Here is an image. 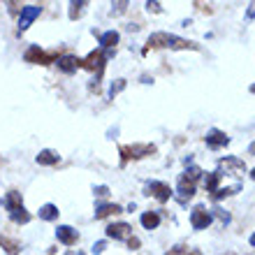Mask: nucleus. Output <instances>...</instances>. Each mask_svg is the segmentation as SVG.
I'll return each mask as SVG.
<instances>
[{"instance_id": "1a4fd4ad", "label": "nucleus", "mask_w": 255, "mask_h": 255, "mask_svg": "<svg viewBox=\"0 0 255 255\" xmlns=\"http://www.w3.org/2000/svg\"><path fill=\"white\" fill-rule=\"evenodd\" d=\"M107 237L109 239H130L132 237V228L128 223H112L107 228Z\"/></svg>"}, {"instance_id": "a211bd4d", "label": "nucleus", "mask_w": 255, "mask_h": 255, "mask_svg": "<svg viewBox=\"0 0 255 255\" xmlns=\"http://www.w3.org/2000/svg\"><path fill=\"white\" fill-rule=\"evenodd\" d=\"M0 246L5 249L7 255H19L21 253V246L14 242V239H9V237H2V235H0Z\"/></svg>"}, {"instance_id": "393cba45", "label": "nucleus", "mask_w": 255, "mask_h": 255, "mask_svg": "<svg viewBox=\"0 0 255 255\" xmlns=\"http://www.w3.org/2000/svg\"><path fill=\"white\" fill-rule=\"evenodd\" d=\"M9 216H12V221H14V223H19V225H26V223L30 221V214H28V211H26L23 207L16 209V211H12Z\"/></svg>"}, {"instance_id": "ddd939ff", "label": "nucleus", "mask_w": 255, "mask_h": 255, "mask_svg": "<svg viewBox=\"0 0 255 255\" xmlns=\"http://www.w3.org/2000/svg\"><path fill=\"white\" fill-rule=\"evenodd\" d=\"M56 63H58V67H61V70H63L65 74H72L74 70H77V67L81 65L79 58H77V56H70V54H67V56H61V58H58Z\"/></svg>"}, {"instance_id": "6ab92c4d", "label": "nucleus", "mask_w": 255, "mask_h": 255, "mask_svg": "<svg viewBox=\"0 0 255 255\" xmlns=\"http://www.w3.org/2000/svg\"><path fill=\"white\" fill-rule=\"evenodd\" d=\"M100 44L105 49H114L119 44V33L116 30H109V33H102L100 35Z\"/></svg>"}, {"instance_id": "f03ea898", "label": "nucleus", "mask_w": 255, "mask_h": 255, "mask_svg": "<svg viewBox=\"0 0 255 255\" xmlns=\"http://www.w3.org/2000/svg\"><path fill=\"white\" fill-rule=\"evenodd\" d=\"M121 162L126 165L128 160H141V158H148L153 155L158 148L155 144H128V146H121Z\"/></svg>"}, {"instance_id": "dca6fc26", "label": "nucleus", "mask_w": 255, "mask_h": 255, "mask_svg": "<svg viewBox=\"0 0 255 255\" xmlns=\"http://www.w3.org/2000/svg\"><path fill=\"white\" fill-rule=\"evenodd\" d=\"M5 207H7V211H9V214L23 207V197H21V193H16V190H9V193L5 195Z\"/></svg>"}, {"instance_id": "6e6552de", "label": "nucleus", "mask_w": 255, "mask_h": 255, "mask_svg": "<svg viewBox=\"0 0 255 255\" xmlns=\"http://www.w3.org/2000/svg\"><path fill=\"white\" fill-rule=\"evenodd\" d=\"M42 14V7L40 5H26V7H21V14H19V30L23 33L30 23H33L37 16Z\"/></svg>"}, {"instance_id": "e433bc0d", "label": "nucleus", "mask_w": 255, "mask_h": 255, "mask_svg": "<svg viewBox=\"0 0 255 255\" xmlns=\"http://www.w3.org/2000/svg\"><path fill=\"white\" fill-rule=\"evenodd\" d=\"M225 255H237V253H225Z\"/></svg>"}, {"instance_id": "2f4dec72", "label": "nucleus", "mask_w": 255, "mask_h": 255, "mask_svg": "<svg viewBox=\"0 0 255 255\" xmlns=\"http://www.w3.org/2000/svg\"><path fill=\"white\" fill-rule=\"evenodd\" d=\"M105 246H107L105 242H98V244L93 246V253H102V251H105Z\"/></svg>"}, {"instance_id": "412c9836", "label": "nucleus", "mask_w": 255, "mask_h": 255, "mask_svg": "<svg viewBox=\"0 0 255 255\" xmlns=\"http://www.w3.org/2000/svg\"><path fill=\"white\" fill-rule=\"evenodd\" d=\"M58 214H61V211H58V207H56V204H44V207L40 209V218H42V221H56V218H58Z\"/></svg>"}, {"instance_id": "7c9ffc66", "label": "nucleus", "mask_w": 255, "mask_h": 255, "mask_svg": "<svg viewBox=\"0 0 255 255\" xmlns=\"http://www.w3.org/2000/svg\"><path fill=\"white\" fill-rule=\"evenodd\" d=\"M112 7H116V9H112V12H116V14H121V12H126V7H128V2H116V5H112Z\"/></svg>"}, {"instance_id": "aec40b11", "label": "nucleus", "mask_w": 255, "mask_h": 255, "mask_svg": "<svg viewBox=\"0 0 255 255\" xmlns=\"http://www.w3.org/2000/svg\"><path fill=\"white\" fill-rule=\"evenodd\" d=\"M167 255H202L200 249H193V246H186V244H179L174 249H169Z\"/></svg>"}, {"instance_id": "cd10ccee", "label": "nucleus", "mask_w": 255, "mask_h": 255, "mask_svg": "<svg viewBox=\"0 0 255 255\" xmlns=\"http://www.w3.org/2000/svg\"><path fill=\"white\" fill-rule=\"evenodd\" d=\"M93 193L98 195V197H107V195H109V188H107V186H98Z\"/></svg>"}, {"instance_id": "f3484780", "label": "nucleus", "mask_w": 255, "mask_h": 255, "mask_svg": "<svg viewBox=\"0 0 255 255\" xmlns=\"http://www.w3.org/2000/svg\"><path fill=\"white\" fill-rule=\"evenodd\" d=\"M141 225L146 230H155L160 225V214H158V211H144V214H141Z\"/></svg>"}, {"instance_id": "5701e85b", "label": "nucleus", "mask_w": 255, "mask_h": 255, "mask_svg": "<svg viewBox=\"0 0 255 255\" xmlns=\"http://www.w3.org/2000/svg\"><path fill=\"white\" fill-rule=\"evenodd\" d=\"M242 190V186L239 183H235V186H230V188H218L216 193H211V197L214 200H223V197H230V195H237Z\"/></svg>"}, {"instance_id": "c9c22d12", "label": "nucleus", "mask_w": 255, "mask_h": 255, "mask_svg": "<svg viewBox=\"0 0 255 255\" xmlns=\"http://www.w3.org/2000/svg\"><path fill=\"white\" fill-rule=\"evenodd\" d=\"M251 93H255V84H253V86H251Z\"/></svg>"}, {"instance_id": "9b49d317", "label": "nucleus", "mask_w": 255, "mask_h": 255, "mask_svg": "<svg viewBox=\"0 0 255 255\" xmlns=\"http://www.w3.org/2000/svg\"><path fill=\"white\" fill-rule=\"evenodd\" d=\"M176 190H179V197H181V202L190 200L195 195V181L193 179H188L186 174L179 176V183H176Z\"/></svg>"}, {"instance_id": "39448f33", "label": "nucleus", "mask_w": 255, "mask_h": 255, "mask_svg": "<svg viewBox=\"0 0 255 255\" xmlns=\"http://www.w3.org/2000/svg\"><path fill=\"white\" fill-rule=\"evenodd\" d=\"M211 211H209L204 204H197V207H193V211H190V225H193V230H207L209 223H211Z\"/></svg>"}, {"instance_id": "2eb2a0df", "label": "nucleus", "mask_w": 255, "mask_h": 255, "mask_svg": "<svg viewBox=\"0 0 255 255\" xmlns=\"http://www.w3.org/2000/svg\"><path fill=\"white\" fill-rule=\"evenodd\" d=\"M116 214H123L121 204H102V207L95 209V218H98V221L107 218V216H116Z\"/></svg>"}, {"instance_id": "9d476101", "label": "nucleus", "mask_w": 255, "mask_h": 255, "mask_svg": "<svg viewBox=\"0 0 255 255\" xmlns=\"http://www.w3.org/2000/svg\"><path fill=\"white\" fill-rule=\"evenodd\" d=\"M56 237H58V242L65 244V246H74V244L79 242L77 230H72L70 225H58V230H56Z\"/></svg>"}, {"instance_id": "0eeeda50", "label": "nucleus", "mask_w": 255, "mask_h": 255, "mask_svg": "<svg viewBox=\"0 0 255 255\" xmlns=\"http://www.w3.org/2000/svg\"><path fill=\"white\" fill-rule=\"evenodd\" d=\"M146 195L155 197L158 202H167L174 193H172V188H169L167 183H162V181H148L146 183Z\"/></svg>"}, {"instance_id": "b1692460", "label": "nucleus", "mask_w": 255, "mask_h": 255, "mask_svg": "<svg viewBox=\"0 0 255 255\" xmlns=\"http://www.w3.org/2000/svg\"><path fill=\"white\" fill-rule=\"evenodd\" d=\"M88 2H84V0H79V2H70V19L77 21L84 14V7H86Z\"/></svg>"}, {"instance_id": "f8f14e48", "label": "nucleus", "mask_w": 255, "mask_h": 255, "mask_svg": "<svg viewBox=\"0 0 255 255\" xmlns=\"http://www.w3.org/2000/svg\"><path fill=\"white\" fill-rule=\"evenodd\" d=\"M207 144L211 148H221V146H228L230 144V137L225 132H223V130H209L207 132Z\"/></svg>"}, {"instance_id": "f704fd0d", "label": "nucleus", "mask_w": 255, "mask_h": 255, "mask_svg": "<svg viewBox=\"0 0 255 255\" xmlns=\"http://www.w3.org/2000/svg\"><path fill=\"white\" fill-rule=\"evenodd\" d=\"M251 179H253V181H255V169H253V172H251Z\"/></svg>"}, {"instance_id": "7ed1b4c3", "label": "nucleus", "mask_w": 255, "mask_h": 255, "mask_svg": "<svg viewBox=\"0 0 255 255\" xmlns=\"http://www.w3.org/2000/svg\"><path fill=\"white\" fill-rule=\"evenodd\" d=\"M26 63H37V65H51L54 61H58L61 56H58V51H44V49H40L37 44H33V47L26 51Z\"/></svg>"}, {"instance_id": "f257e3e1", "label": "nucleus", "mask_w": 255, "mask_h": 255, "mask_svg": "<svg viewBox=\"0 0 255 255\" xmlns=\"http://www.w3.org/2000/svg\"><path fill=\"white\" fill-rule=\"evenodd\" d=\"M148 49H176V51H197V44L186 37H179V35H172V33H153L151 37L146 40V49H144V54H146Z\"/></svg>"}, {"instance_id": "c85d7f7f", "label": "nucleus", "mask_w": 255, "mask_h": 255, "mask_svg": "<svg viewBox=\"0 0 255 255\" xmlns=\"http://www.w3.org/2000/svg\"><path fill=\"white\" fill-rule=\"evenodd\" d=\"M128 246H130L132 251H137L139 249V239H137V237H130V239H128Z\"/></svg>"}, {"instance_id": "4be33fe9", "label": "nucleus", "mask_w": 255, "mask_h": 255, "mask_svg": "<svg viewBox=\"0 0 255 255\" xmlns=\"http://www.w3.org/2000/svg\"><path fill=\"white\" fill-rule=\"evenodd\" d=\"M218 181H221V174H218V172H211V174L204 176V188H207V193H216V190H218Z\"/></svg>"}, {"instance_id": "473e14b6", "label": "nucleus", "mask_w": 255, "mask_h": 255, "mask_svg": "<svg viewBox=\"0 0 255 255\" xmlns=\"http://www.w3.org/2000/svg\"><path fill=\"white\" fill-rule=\"evenodd\" d=\"M251 7H253V9H249V16H255V2H253Z\"/></svg>"}, {"instance_id": "c756f323", "label": "nucleus", "mask_w": 255, "mask_h": 255, "mask_svg": "<svg viewBox=\"0 0 255 255\" xmlns=\"http://www.w3.org/2000/svg\"><path fill=\"white\" fill-rule=\"evenodd\" d=\"M214 211H216V216H218V218H221L223 223H228V221H230V216L225 214V211H223V209H214Z\"/></svg>"}, {"instance_id": "72a5a7b5", "label": "nucleus", "mask_w": 255, "mask_h": 255, "mask_svg": "<svg viewBox=\"0 0 255 255\" xmlns=\"http://www.w3.org/2000/svg\"><path fill=\"white\" fill-rule=\"evenodd\" d=\"M251 246H255V232H253V237H251Z\"/></svg>"}, {"instance_id": "423d86ee", "label": "nucleus", "mask_w": 255, "mask_h": 255, "mask_svg": "<svg viewBox=\"0 0 255 255\" xmlns=\"http://www.w3.org/2000/svg\"><path fill=\"white\" fill-rule=\"evenodd\" d=\"M105 61H107V56L102 54V51H91V54L81 61L79 67H84V70H91V72H98L100 74L102 70H105Z\"/></svg>"}, {"instance_id": "bb28decb", "label": "nucleus", "mask_w": 255, "mask_h": 255, "mask_svg": "<svg viewBox=\"0 0 255 255\" xmlns=\"http://www.w3.org/2000/svg\"><path fill=\"white\" fill-rule=\"evenodd\" d=\"M146 9H148V12H155V14H160V12H162L160 2H146Z\"/></svg>"}, {"instance_id": "20e7f679", "label": "nucleus", "mask_w": 255, "mask_h": 255, "mask_svg": "<svg viewBox=\"0 0 255 255\" xmlns=\"http://www.w3.org/2000/svg\"><path fill=\"white\" fill-rule=\"evenodd\" d=\"M223 172L228 176H244L246 174V165H244L242 158H237V155H228V158H223L218 162V174L223 176Z\"/></svg>"}, {"instance_id": "a878e982", "label": "nucleus", "mask_w": 255, "mask_h": 255, "mask_svg": "<svg viewBox=\"0 0 255 255\" xmlns=\"http://www.w3.org/2000/svg\"><path fill=\"white\" fill-rule=\"evenodd\" d=\"M123 88H126V79H116L114 84H112V88H109V98L114 100V98H116L119 93H121Z\"/></svg>"}, {"instance_id": "4468645a", "label": "nucleus", "mask_w": 255, "mask_h": 255, "mask_svg": "<svg viewBox=\"0 0 255 255\" xmlns=\"http://www.w3.org/2000/svg\"><path fill=\"white\" fill-rule=\"evenodd\" d=\"M37 165H58L61 162V155L56 153V151H51V148H44V151H40L37 153Z\"/></svg>"}]
</instances>
